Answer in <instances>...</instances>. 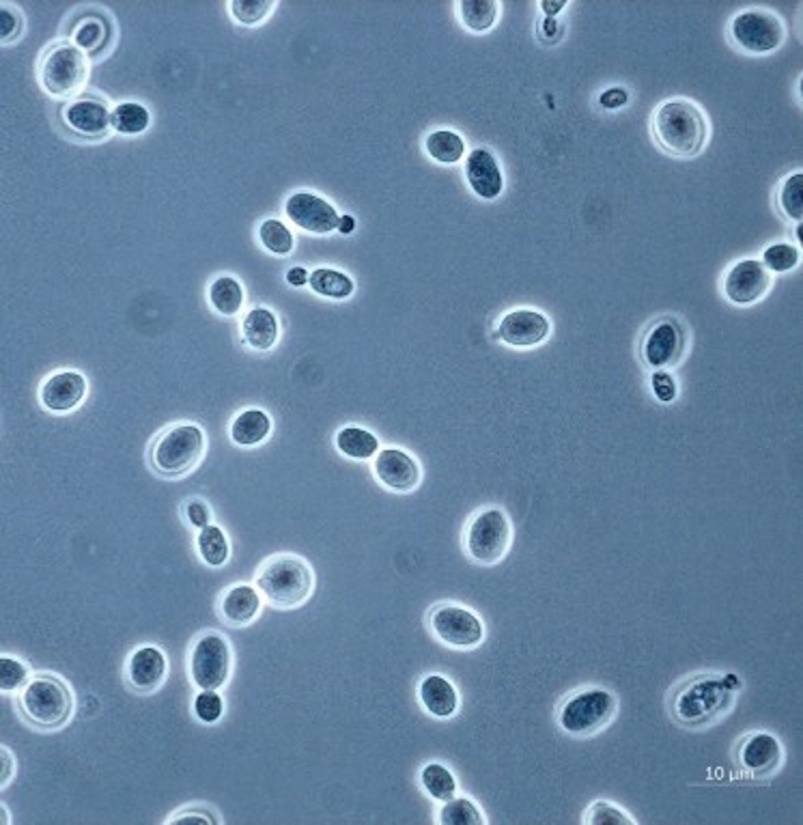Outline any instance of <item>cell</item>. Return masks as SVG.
I'll return each mask as SVG.
<instances>
[{
    "label": "cell",
    "mask_w": 803,
    "mask_h": 825,
    "mask_svg": "<svg viewBox=\"0 0 803 825\" xmlns=\"http://www.w3.org/2000/svg\"><path fill=\"white\" fill-rule=\"evenodd\" d=\"M732 705V688L728 677L722 675H700L689 679L674 692L670 701L672 718L698 729L722 718Z\"/></svg>",
    "instance_id": "obj_1"
},
{
    "label": "cell",
    "mask_w": 803,
    "mask_h": 825,
    "mask_svg": "<svg viewBox=\"0 0 803 825\" xmlns=\"http://www.w3.org/2000/svg\"><path fill=\"white\" fill-rule=\"evenodd\" d=\"M257 589L274 608H298L315 591V573L304 558L278 554L261 565Z\"/></svg>",
    "instance_id": "obj_2"
},
{
    "label": "cell",
    "mask_w": 803,
    "mask_h": 825,
    "mask_svg": "<svg viewBox=\"0 0 803 825\" xmlns=\"http://www.w3.org/2000/svg\"><path fill=\"white\" fill-rule=\"evenodd\" d=\"M18 705L22 716L41 731L63 729L74 713V696L67 685L52 675H35L28 681Z\"/></svg>",
    "instance_id": "obj_3"
},
{
    "label": "cell",
    "mask_w": 803,
    "mask_h": 825,
    "mask_svg": "<svg viewBox=\"0 0 803 825\" xmlns=\"http://www.w3.org/2000/svg\"><path fill=\"white\" fill-rule=\"evenodd\" d=\"M657 141L674 156H696L707 141V121L689 100H670L655 113Z\"/></svg>",
    "instance_id": "obj_4"
},
{
    "label": "cell",
    "mask_w": 803,
    "mask_h": 825,
    "mask_svg": "<svg viewBox=\"0 0 803 825\" xmlns=\"http://www.w3.org/2000/svg\"><path fill=\"white\" fill-rule=\"evenodd\" d=\"M89 57L74 41H56L39 61V82L59 100L76 97L89 80Z\"/></svg>",
    "instance_id": "obj_5"
},
{
    "label": "cell",
    "mask_w": 803,
    "mask_h": 825,
    "mask_svg": "<svg viewBox=\"0 0 803 825\" xmlns=\"http://www.w3.org/2000/svg\"><path fill=\"white\" fill-rule=\"evenodd\" d=\"M205 449V431L196 423H179L151 446V466L164 477H183L201 464Z\"/></svg>",
    "instance_id": "obj_6"
},
{
    "label": "cell",
    "mask_w": 803,
    "mask_h": 825,
    "mask_svg": "<svg viewBox=\"0 0 803 825\" xmlns=\"http://www.w3.org/2000/svg\"><path fill=\"white\" fill-rule=\"evenodd\" d=\"M616 696L605 688H586L562 703L558 724L562 731L586 737L603 731L616 716Z\"/></svg>",
    "instance_id": "obj_7"
},
{
    "label": "cell",
    "mask_w": 803,
    "mask_h": 825,
    "mask_svg": "<svg viewBox=\"0 0 803 825\" xmlns=\"http://www.w3.org/2000/svg\"><path fill=\"white\" fill-rule=\"evenodd\" d=\"M513 541L511 520L502 509H485L474 515L466 530V552L478 565H496Z\"/></svg>",
    "instance_id": "obj_8"
},
{
    "label": "cell",
    "mask_w": 803,
    "mask_h": 825,
    "mask_svg": "<svg viewBox=\"0 0 803 825\" xmlns=\"http://www.w3.org/2000/svg\"><path fill=\"white\" fill-rule=\"evenodd\" d=\"M190 679L199 690H220L231 677L233 649L220 632H205L190 651Z\"/></svg>",
    "instance_id": "obj_9"
},
{
    "label": "cell",
    "mask_w": 803,
    "mask_h": 825,
    "mask_svg": "<svg viewBox=\"0 0 803 825\" xmlns=\"http://www.w3.org/2000/svg\"><path fill=\"white\" fill-rule=\"evenodd\" d=\"M730 35L735 44L752 54H769L778 50L784 41V24L778 16L763 9H748L735 16L730 24Z\"/></svg>",
    "instance_id": "obj_10"
},
{
    "label": "cell",
    "mask_w": 803,
    "mask_h": 825,
    "mask_svg": "<svg viewBox=\"0 0 803 825\" xmlns=\"http://www.w3.org/2000/svg\"><path fill=\"white\" fill-rule=\"evenodd\" d=\"M429 625L438 640L453 649H474L485 638L483 621L472 610L461 608L457 604L433 608Z\"/></svg>",
    "instance_id": "obj_11"
},
{
    "label": "cell",
    "mask_w": 803,
    "mask_h": 825,
    "mask_svg": "<svg viewBox=\"0 0 803 825\" xmlns=\"http://www.w3.org/2000/svg\"><path fill=\"white\" fill-rule=\"evenodd\" d=\"M285 216L295 227L315 235H326L336 231L338 218H341V214L336 212V207L328 199L306 190L289 194L285 201Z\"/></svg>",
    "instance_id": "obj_12"
},
{
    "label": "cell",
    "mask_w": 803,
    "mask_h": 825,
    "mask_svg": "<svg viewBox=\"0 0 803 825\" xmlns=\"http://www.w3.org/2000/svg\"><path fill=\"white\" fill-rule=\"evenodd\" d=\"M375 479L392 492L407 494L420 485L422 468L418 461L403 449L397 446H388L375 455L373 461Z\"/></svg>",
    "instance_id": "obj_13"
},
{
    "label": "cell",
    "mask_w": 803,
    "mask_h": 825,
    "mask_svg": "<svg viewBox=\"0 0 803 825\" xmlns=\"http://www.w3.org/2000/svg\"><path fill=\"white\" fill-rule=\"evenodd\" d=\"M782 757L780 741L769 733H750L741 739L737 750V761L743 774L752 778H769L776 774L782 765Z\"/></svg>",
    "instance_id": "obj_14"
},
{
    "label": "cell",
    "mask_w": 803,
    "mask_h": 825,
    "mask_svg": "<svg viewBox=\"0 0 803 825\" xmlns=\"http://www.w3.org/2000/svg\"><path fill=\"white\" fill-rule=\"evenodd\" d=\"M87 377L80 371H56L39 388V401L48 412L65 414L80 408V403L87 397Z\"/></svg>",
    "instance_id": "obj_15"
},
{
    "label": "cell",
    "mask_w": 803,
    "mask_h": 825,
    "mask_svg": "<svg viewBox=\"0 0 803 825\" xmlns=\"http://www.w3.org/2000/svg\"><path fill=\"white\" fill-rule=\"evenodd\" d=\"M683 347L685 339L679 324L664 319L657 321V324L648 330L642 343V356L648 367H653L655 371H664L668 367L679 365V360L683 358Z\"/></svg>",
    "instance_id": "obj_16"
},
{
    "label": "cell",
    "mask_w": 803,
    "mask_h": 825,
    "mask_svg": "<svg viewBox=\"0 0 803 825\" xmlns=\"http://www.w3.org/2000/svg\"><path fill=\"white\" fill-rule=\"evenodd\" d=\"M549 332H552L549 319L534 309H515L506 313L498 324V337L517 349L541 345L549 337Z\"/></svg>",
    "instance_id": "obj_17"
},
{
    "label": "cell",
    "mask_w": 803,
    "mask_h": 825,
    "mask_svg": "<svg viewBox=\"0 0 803 825\" xmlns=\"http://www.w3.org/2000/svg\"><path fill=\"white\" fill-rule=\"evenodd\" d=\"M771 285V276L765 265L756 259H743L735 263L726 274L724 291L730 302L735 304H752L767 293Z\"/></svg>",
    "instance_id": "obj_18"
},
{
    "label": "cell",
    "mask_w": 803,
    "mask_h": 825,
    "mask_svg": "<svg viewBox=\"0 0 803 825\" xmlns=\"http://www.w3.org/2000/svg\"><path fill=\"white\" fill-rule=\"evenodd\" d=\"M112 110L97 97H74L63 106V121L72 132L87 138H102L110 128Z\"/></svg>",
    "instance_id": "obj_19"
},
{
    "label": "cell",
    "mask_w": 803,
    "mask_h": 825,
    "mask_svg": "<svg viewBox=\"0 0 803 825\" xmlns=\"http://www.w3.org/2000/svg\"><path fill=\"white\" fill-rule=\"evenodd\" d=\"M125 670H128V681L136 692L151 694L166 681L168 662L162 649L145 645L130 655L128 668Z\"/></svg>",
    "instance_id": "obj_20"
},
{
    "label": "cell",
    "mask_w": 803,
    "mask_h": 825,
    "mask_svg": "<svg viewBox=\"0 0 803 825\" xmlns=\"http://www.w3.org/2000/svg\"><path fill=\"white\" fill-rule=\"evenodd\" d=\"M466 179L476 197L498 199L504 188L502 169L489 149H474L466 158Z\"/></svg>",
    "instance_id": "obj_21"
},
{
    "label": "cell",
    "mask_w": 803,
    "mask_h": 825,
    "mask_svg": "<svg viewBox=\"0 0 803 825\" xmlns=\"http://www.w3.org/2000/svg\"><path fill=\"white\" fill-rule=\"evenodd\" d=\"M263 606L261 591L250 584H235L220 599V614L229 625L244 627L257 621Z\"/></svg>",
    "instance_id": "obj_22"
},
{
    "label": "cell",
    "mask_w": 803,
    "mask_h": 825,
    "mask_svg": "<svg viewBox=\"0 0 803 825\" xmlns=\"http://www.w3.org/2000/svg\"><path fill=\"white\" fill-rule=\"evenodd\" d=\"M242 339L255 352H270L280 339V321L267 306H252L242 319Z\"/></svg>",
    "instance_id": "obj_23"
},
{
    "label": "cell",
    "mask_w": 803,
    "mask_h": 825,
    "mask_svg": "<svg viewBox=\"0 0 803 825\" xmlns=\"http://www.w3.org/2000/svg\"><path fill=\"white\" fill-rule=\"evenodd\" d=\"M418 701L433 718H453L459 709V692L442 675H427L418 683Z\"/></svg>",
    "instance_id": "obj_24"
},
{
    "label": "cell",
    "mask_w": 803,
    "mask_h": 825,
    "mask_svg": "<svg viewBox=\"0 0 803 825\" xmlns=\"http://www.w3.org/2000/svg\"><path fill=\"white\" fill-rule=\"evenodd\" d=\"M229 436L237 446L252 449L272 436V418L261 408L242 410L229 427Z\"/></svg>",
    "instance_id": "obj_25"
},
{
    "label": "cell",
    "mask_w": 803,
    "mask_h": 825,
    "mask_svg": "<svg viewBox=\"0 0 803 825\" xmlns=\"http://www.w3.org/2000/svg\"><path fill=\"white\" fill-rule=\"evenodd\" d=\"M209 304L214 311L224 317H235L242 313L246 304V291L239 278L231 274H220L209 285Z\"/></svg>",
    "instance_id": "obj_26"
},
{
    "label": "cell",
    "mask_w": 803,
    "mask_h": 825,
    "mask_svg": "<svg viewBox=\"0 0 803 825\" xmlns=\"http://www.w3.org/2000/svg\"><path fill=\"white\" fill-rule=\"evenodd\" d=\"M334 444L345 457L356 461L373 459L379 453V440L375 433L356 425H347L341 431H336Z\"/></svg>",
    "instance_id": "obj_27"
},
{
    "label": "cell",
    "mask_w": 803,
    "mask_h": 825,
    "mask_svg": "<svg viewBox=\"0 0 803 825\" xmlns=\"http://www.w3.org/2000/svg\"><path fill=\"white\" fill-rule=\"evenodd\" d=\"M308 285L313 287V291L321 298L330 300H345L351 293L356 291L354 278L349 274L334 270V268H317L308 276Z\"/></svg>",
    "instance_id": "obj_28"
},
{
    "label": "cell",
    "mask_w": 803,
    "mask_h": 825,
    "mask_svg": "<svg viewBox=\"0 0 803 825\" xmlns=\"http://www.w3.org/2000/svg\"><path fill=\"white\" fill-rule=\"evenodd\" d=\"M196 550H199V556L203 558L205 565L216 569L227 565L231 556V543L220 526L209 524L196 535Z\"/></svg>",
    "instance_id": "obj_29"
},
{
    "label": "cell",
    "mask_w": 803,
    "mask_h": 825,
    "mask_svg": "<svg viewBox=\"0 0 803 825\" xmlns=\"http://www.w3.org/2000/svg\"><path fill=\"white\" fill-rule=\"evenodd\" d=\"M110 123L115 132L136 136L143 134L151 125V113L149 108L140 102H121L112 108Z\"/></svg>",
    "instance_id": "obj_30"
},
{
    "label": "cell",
    "mask_w": 803,
    "mask_h": 825,
    "mask_svg": "<svg viewBox=\"0 0 803 825\" xmlns=\"http://www.w3.org/2000/svg\"><path fill=\"white\" fill-rule=\"evenodd\" d=\"M425 151L435 162L455 164L466 156V141L453 130H433L425 138Z\"/></svg>",
    "instance_id": "obj_31"
},
{
    "label": "cell",
    "mask_w": 803,
    "mask_h": 825,
    "mask_svg": "<svg viewBox=\"0 0 803 825\" xmlns=\"http://www.w3.org/2000/svg\"><path fill=\"white\" fill-rule=\"evenodd\" d=\"M420 785L435 802H446L457 795V780L442 763H429L420 769Z\"/></svg>",
    "instance_id": "obj_32"
},
{
    "label": "cell",
    "mask_w": 803,
    "mask_h": 825,
    "mask_svg": "<svg viewBox=\"0 0 803 825\" xmlns=\"http://www.w3.org/2000/svg\"><path fill=\"white\" fill-rule=\"evenodd\" d=\"M498 3L496 0H461L457 5L459 20L470 31L483 33L489 31L498 20Z\"/></svg>",
    "instance_id": "obj_33"
},
{
    "label": "cell",
    "mask_w": 803,
    "mask_h": 825,
    "mask_svg": "<svg viewBox=\"0 0 803 825\" xmlns=\"http://www.w3.org/2000/svg\"><path fill=\"white\" fill-rule=\"evenodd\" d=\"M259 242L263 244L265 250H270L272 255L285 257L295 248V237L293 231L285 225L283 220L278 218H265L259 225Z\"/></svg>",
    "instance_id": "obj_34"
},
{
    "label": "cell",
    "mask_w": 803,
    "mask_h": 825,
    "mask_svg": "<svg viewBox=\"0 0 803 825\" xmlns=\"http://www.w3.org/2000/svg\"><path fill=\"white\" fill-rule=\"evenodd\" d=\"M438 821L442 825H483L485 817L481 813V808H478L472 800L468 797H450V800L444 802V806L440 808V817Z\"/></svg>",
    "instance_id": "obj_35"
},
{
    "label": "cell",
    "mask_w": 803,
    "mask_h": 825,
    "mask_svg": "<svg viewBox=\"0 0 803 825\" xmlns=\"http://www.w3.org/2000/svg\"><path fill=\"white\" fill-rule=\"evenodd\" d=\"M274 7H276L274 0H231L229 3L231 16L239 24H246V26H255L270 18Z\"/></svg>",
    "instance_id": "obj_36"
},
{
    "label": "cell",
    "mask_w": 803,
    "mask_h": 825,
    "mask_svg": "<svg viewBox=\"0 0 803 825\" xmlns=\"http://www.w3.org/2000/svg\"><path fill=\"white\" fill-rule=\"evenodd\" d=\"M106 33H108L106 22L102 18H97V16H89V18H84L76 24L72 41L80 50L91 52V50H97L104 44Z\"/></svg>",
    "instance_id": "obj_37"
},
{
    "label": "cell",
    "mask_w": 803,
    "mask_h": 825,
    "mask_svg": "<svg viewBox=\"0 0 803 825\" xmlns=\"http://www.w3.org/2000/svg\"><path fill=\"white\" fill-rule=\"evenodd\" d=\"M780 207L784 209V214L799 222L803 218V173H793L788 177L782 188H780Z\"/></svg>",
    "instance_id": "obj_38"
},
{
    "label": "cell",
    "mask_w": 803,
    "mask_h": 825,
    "mask_svg": "<svg viewBox=\"0 0 803 825\" xmlns=\"http://www.w3.org/2000/svg\"><path fill=\"white\" fill-rule=\"evenodd\" d=\"M28 681H31V673H28V666L24 662L11 655L0 657V690L16 692L22 690Z\"/></svg>",
    "instance_id": "obj_39"
},
{
    "label": "cell",
    "mask_w": 803,
    "mask_h": 825,
    "mask_svg": "<svg viewBox=\"0 0 803 825\" xmlns=\"http://www.w3.org/2000/svg\"><path fill=\"white\" fill-rule=\"evenodd\" d=\"M194 716L203 724H216L224 713V701L218 690H201L194 696Z\"/></svg>",
    "instance_id": "obj_40"
},
{
    "label": "cell",
    "mask_w": 803,
    "mask_h": 825,
    "mask_svg": "<svg viewBox=\"0 0 803 825\" xmlns=\"http://www.w3.org/2000/svg\"><path fill=\"white\" fill-rule=\"evenodd\" d=\"M767 272H788L799 263V250L791 244H773L763 253V261Z\"/></svg>",
    "instance_id": "obj_41"
},
{
    "label": "cell",
    "mask_w": 803,
    "mask_h": 825,
    "mask_svg": "<svg viewBox=\"0 0 803 825\" xmlns=\"http://www.w3.org/2000/svg\"><path fill=\"white\" fill-rule=\"evenodd\" d=\"M588 825H633V821L623 808H618L610 802H595L588 808L586 815Z\"/></svg>",
    "instance_id": "obj_42"
},
{
    "label": "cell",
    "mask_w": 803,
    "mask_h": 825,
    "mask_svg": "<svg viewBox=\"0 0 803 825\" xmlns=\"http://www.w3.org/2000/svg\"><path fill=\"white\" fill-rule=\"evenodd\" d=\"M183 513H186V520L192 528H205L211 524V509L207 507V502L201 498H190L186 502V507H183Z\"/></svg>",
    "instance_id": "obj_43"
},
{
    "label": "cell",
    "mask_w": 803,
    "mask_h": 825,
    "mask_svg": "<svg viewBox=\"0 0 803 825\" xmlns=\"http://www.w3.org/2000/svg\"><path fill=\"white\" fill-rule=\"evenodd\" d=\"M22 31V16L11 5H0V37L3 41H11Z\"/></svg>",
    "instance_id": "obj_44"
},
{
    "label": "cell",
    "mask_w": 803,
    "mask_h": 825,
    "mask_svg": "<svg viewBox=\"0 0 803 825\" xmlns=\"http://www.w3.org/2000/svg\"><path fill=\"white\" fill-rule=\"evenodd\" d=\"M651 388L659 401L670 403L676 397V382L674 377L666 371H655L651 375Z\"/></svg>",
    "instance_id": "obj_45"
},
{
    "label": "cell",
    "mask_w": 803,
    "mask_h": 825,
    "mask_svg": "<svg viewBox=\"0 0 803 825\" xmlns=\"http://www.w3.org/2000/svg\"><path fill=\"white\" fill-rule=\"evenodd\" d=\"M220 819L214 817L207 810L201 808H183L181 813H177L171 823H218Z\"/></svg>",
    "instance_id": "obj_46"
},
{
    "label": "cell",
    "mask_w": 803,
    "mask_h": 825,
    "mask_svg": "<svg viewBox=\"0 0 803 825\" xmlns=\"http://www.w3.org/2000/svg\"><path fill=\"white\" fill-rule=\"evenodd\" d=\"M627 100H629V93L621 87H612L610 91L601 93V97H599V102H601L603 108H621V106L627 104Z\"/></svg>",
    "instance_id": "obj_47"
},
{
    "label": "cell",
    "mask_w": 803,
    "mask_h": 825,
    "mask_svg": "<svg viewBox=\"0 0 803 825\" xmlns=\"http://www.w3.org/2000/svg\"><path fill=\"white\" fill-rule=\"evenodd\" d=\"M308 276H311V272H306L304 268H300V265H295V268L287 270L285 278L291 287H302L308 283Z\"/></svg>",
    "instance_id": "obj_48"
},
{
    "label": "cell",
    "mask_w": 803,
    "mask_h": 825,
    "mask_svg": "<svg viewBox=\"0 0 803 825\" xmlns=\"http://www.w3.org/2000/svg\"><path fill=\"white\" fill-rule=\"evenodd\" d=\"M0 754H3V787L7 785V782L13 778V757H11V752L3 746V750H0Z\"/></svg>",
    "instance_id": "obj_49"
},
{
    "label": "cell",
    "mask_w": 803,
    "mask_h": 825,
    "mask_svg": "<svg viewBox=\"0 0 803 825\" xmlns=\"http://www.w3.org/2000/svg\"><path fill=\"white\" fill-rule=\"evenodd\" d=\"M356 229V218L354 216H349V214H345V216H341L338 218V233H343V235H349L351 231Z\"/></svg>",
    "instance_id": "obj_50"
},
{
    "label": "cell",
    "mask_w": 803,
    "mask_h": 825,
    "mask_svg": "<svg viewBox=\"0 0 803 825\" xmlns=\"http://www.w3.org/2000/svg\"><path fill=\"white\" fill-rule=\"evenodd\" d=\"M565 7H567L565 0H560V3H547V0H543V3H541V9L545 11V16H547V18H554L556 13H558V11H562Z\"/></svg>",
    "instance_id": "obj_51"
}]
</instances>
